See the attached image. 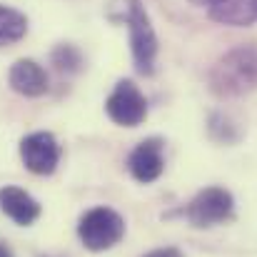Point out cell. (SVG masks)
Returning <instances> with one entry per match:
<instances>
[{"label":"cell","mask_w":257,"mask_h":257,"mask_svg":"<svg viewBox=\"0 0 257 257\" xmlns=\"http://www.w3.org/2000/svg\"><path fill=\"white\" fill-rule=\"evenodd\" d=\"M195 5H210V0H192Z\"/></svg>","instance_id":"obj_15"},{"label":"cell","mask_w":257,"mask_h":257,"mask_svg":"<svg viewBox=\"0 0 257 257\" xmlns=\"http://www.w3.org/2000/svg\"><path fill=\"white\" fill-rule=\"evenodd\" d=\"M143 257H182V252L177 247H160V250H153V252H148Z\"/></svg>","instance_id":"obj_13"},{"label":"cell","mask_w":257,"mask_h":257,"mask_svg":"<svg viewBox=\"0 0 257 257\" xmlns=\"http://www.w3.org/2000/svg\"><path fill=\"white\" fill-rule=\"evenodd\" d=\"M0 210L15 225H33L40 217V202L30 192L13 187V185L0 187Z\"/></svg>","instance_id":"obj_9"},{"label":"cell","mask_w":257,"mask_h":257,"mask_svg":"<svg viewBox=\"0 0 257 257\" xmlns=\"http://www.w3.org/2000/svg\"><path fill=\"white\" fill-rule=\"evenodd\" d=\"M8 83L15 92H20L25 97H40L48 92V73L43 70L40 63H35L30 58H20L13 63V68L8 73Z\"/></svg>","instance_id":"obj_8"},{"label":"cell","mask_w":257,"mask_h":257,"mask_svg":"<svg viewBox=\"0 0 257 257\" xmlns=\"http://www.w3.org/2000/svg\"><path fill=\"white\" fill-rule=\"evenodd\" d=\"M105 112L115 125L138 127L148 117V100L133 80H120L105 100Z\"/></svg>","instance_id":"obj_5"},{"label":"cell","mask_w":257,"mask_h":257,"mask_svg":"<svg viewBox=\"0 0 257 257\" xmlns=\"http://www.w3.org/2000/svg\"><path fill=\"white\" fill-rule=\"evenodd\" d=\"M235 212V200L225 187H205L200 190L190 205L182 210V215L195 227H212L225 220H230Z\"/></svg>","instance_id":"obj_4"},{"label":"cell","mask_w":257,"mask_h":257,"mask_svg":"<svg viewBox=\"0 0 257 257\" xmlns=\"http://www.w3.org/2000/svg\"><path fill=\"white\" fill-rule=\"evenodd\" d=\"M210 18L222 25L245 28L257 23V0H210Z\"/></svg>","instance_id":"obj_10"},{"label":"cell","mask_w":257,"mask_h":257,"mask_svg":"<svg viewBox=\"0 0 257 257\" xmlns=\"http://www.w3.org/2000/svg\"><path fill=\"white\" fill-rule=\"evenodd\" d=\"M78 235L87 250L102 252L115 247L125 235V220L110 207H92L78 222Z\"/></svg>","instance_id":"obj_3"},{"label":"cell","mask_w":257,"mask_h":257,"mask_svg":"<svg viewBox=\"0 0 257 257\" xmlns=\"http://www.w3.org/2000/svg\"><path fill=\"white\" fill-rule=\"evenodd\" d=\"M20 160L33 175H53L60 163V145L53 133H30L20 140Z\"/></svg>","instance_id":"obj_6"},{"label":"cell","mask_w":257,"mask_h":257,"mask_svg":"<svg viewBox=\"0 0 257 257\" xmlns=\"http://www.w3.org/2000/svg\"><path fill=\"white\" fill-rule=\"evenodd\" d=\"M210 90L217 97H240L257 90V45H237L227 50L207 75Z\"/></svg>","instance_id":"obj_1"},{"label":"cell","mask_w":257,"mask_h":257,"mask_svg":"<svg viewBox=\"0 0 257 257\" xmlns=\"http://www.w3.org/2000/svg\"><path fill=\"white\" fill-rule=\"evenodd\" d=\"M53 63L60 68V70H78L80 68V53L73 48V45H60V48H55V53H53Z\"/></svg>","instance_id":"obj_12"},{"label":"cell","mask_w":257,"mask_h":257,"mask_svg":"<svg viewBox=\"0 0 257 257\" xmlns=\"http://www.w3.org/2000/svg\"><path fill=\"white\" fill-rule=\"evenodd\" d=\"M165 160H163V143L158 138L143 140L127 158V170L138 182H153L163 175Z\"/></svg>","instance_id":"obj_7"},{"label":"cell","mask_w":257,"mask_h":257,"mask_svg":"<svg viewBox=\"0 0 257 257\" xmlns=\"http://www.w3.org/2000/svg\"><path fill=\"white\" fill-rule=\"evenodd\" d=\"M28 33V18L8 5H0V45L18 43Z\"/></svg>","instance_id":"obj_11"},{"label":"cell","mask_w":257,"mask_h":257,"mask_svg":"<svg viewBox=\"0 0 257 257\" xmlns=\"http://www.w3.org/2000/svg\"><path fill=\"white\" fill-rule=\"evenodd\" d=\"M0 257H13V250L8 245H3V242H0Z\"/></svg>","instance_id":"obj_14"},{"label":"cell","mask_w":257,"mask_h":257,"mask_svg":"<svg viewBox=\"0 0 257 257\" xmlns=\"http://www.w3.org/2000/svg\"><path fill=\"white\" fill-rule=\"evenodd\" d=\"M122 20L130 28V48L133 60L140 75L155 73V55H158V35L150 25L148 10L140 0H122Z\"/></svg>","instance_id":"obj_2"}]
</instances>
